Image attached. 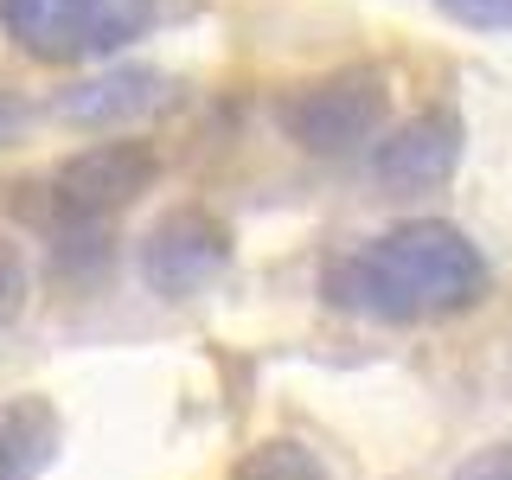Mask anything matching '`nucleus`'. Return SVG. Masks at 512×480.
Wrapping results in <instances>:
<instances>
[{
  "mask_svg": "<svg viewBox=\"0 0 512 480\" xmlns=\"http://www.w3.org/2000/svg\"><path fill=\"white\" fill-rule=\"evenodd\" d=\"M58 455V410L45 397L0 404V480H39Z\"/></svg>",
  "mask_w": 512,
  "mask_h": 480,
  "instance_id": "7",
  "label": "nucleus"
},
{
  "mask_svg": "<svg viewBox=\"0 0 512 480\" xmlns=\"http://www.w3.org/2000/svg\"><path fill=\"white\" fill-rule=\"evenodd\" d=\"M455 480H512V442H487L455 468Z\"/></svg>",
  "mask_w": 512,
  "mask_h": 480,
  "instance_id": "11",
  "label": "nucleus"
},
{
  "mask_svg": "<svg viewBox=\"0 0 512 480\" xmlns=\"http://www.w3.org/2000/svg\"><path fill=\"white\" fill-rule=\"evenodd\" d=\"M455 160H461V122L448 109H429V116H410L391 141H378L372 173L391 192H436L448 186Z\"/></svg>",
  "mask_w": 512,
  "mask_h": 480,
  "instance_id": "6",
  "label": "nucleus"
},
{
  "mask_svg": "<svg viewBox=\"0 0 512 480\" xmlns=\"http://www.w3.org/2000/svg\"><path fill=\"white\" fill-rule=\"evenodd\" d=\"M224 263H231V231H224L212 212H192V205L186 212H167L148 231V244H141V276L167 301L199 295Z\"/></svg>",
  "mask_w": 512,
  "mask_h": 480,
  "instance_id": "5",
  "label": "nucleus"
},
{
  "mask_svg": "<svg viewBox=\"0 0 512 480\" xmlns=\"http://www.w3.org/2000/svg\"><path fill=\"white\" fill-rule=\"evenodd\" d=\"M154 7L160 0H0V26L45 64H84L141 39Z\"/></svg>",
  "mask_w": 512,
  "mask_h": 480,
  "instance_id": "2",
  "label": "nucleus"
},
{
  "mask_svg": "<svg viewBox=\"0 0 512 480\" xmlns=\"http://www.w3.org/2000/svg\"><path fill=\"white\" fill-rule=\"evenodd\" d=\"M237 480H327V468H320V455L301 448V442H263L237 461Z\"/></svg>",
  "mask_w": 512,
  "mask_h": 480,
  "instance_id": "9",
  "label": "nucleus"
},
{
  "mask_svg": "<svg viewBox=\"0 0 512 480\" xmlns=\"http://www.w3.org/2000/svg\"><path fill=\"white\" fill-rule=\"evenodd\" d=\"M160 103V77L148 71H122V77H103V84H84V96L64 103V116L77 122H109V116H135V109Z\"/></svg>",
  "mask_w": 512,
  "mask_h": 480,
  "instance_id": "8",
  "label": "nucleus"
},
{
  "mask_svg": "<svg viewBox=\"0 0 512 480\" xmlns=\"http://www.w3.org/2000/svg\"><path fill=\"white\" fill-rule=\"evenodd\" d=\"M384 103H391V90H384L378 71H333V77H320V84L288 96L282 128L308 154H346V148L378 135Z\"/></svg>",
  "mask_w": 512,
  "mask_h": 480,
  "instance_id": "3",
  "label": "nucleus"
},
{
  "mask_svg": "<svg viewBox=\"0 0 512 480\" xmlns=\"http://www.w3.org/2000/svg\"><path fill=\"white\" fill-rule=\"evenodd\" d=\"M448 20L461 26H480V32H506L512 26V0H436Z\"/></svg>",
  "mask_w": 512,
  "mask_h": 480,
  "instance_id": "10",
  "label": "nucleus"
},
{
  "mask_svg": "<svg viewBox=\"0 0 512 480\" xmlns=\"http://www.w3.org/2000/svg\"><path fill=\"white\" fill-rule=\"evenodd\" d=\"M20 295H26V263H20V250L0 237V320L20 308Z\"/></svg>",
  "mask_w": 512,
  "mask_h": 480,
  "instance_id": "12",
  "label": "nucleus"
},
{
  "mask_svg": "<svg viewBox=\"0 0 512 480\" xmlns=\"http://www.w3.org/2000/svg\"><path fill=\"white\" fill-rule=\"evenodd\" d=\"M320 295L340 314L384 320V327L442 320L487 295V256L461 224L410 218V224H391L372 244L333 256L327 276H320Z\"/></svg>",
  "mask_w": 512,
  "mask_h": 480,
  "instance_id": "1",
  "label": "nucleus"
},
{
  "mask_svg": "<svg viewBox=\"0 0 512 480\" xmlns=\"http://www.w3.org/2000/svg\"><path fill=\"white\" fill-rule=\"evenodd\" d=\"M154 173H160V160L148 141H96V148L71 154L52 173V212H58V224L84 231V224L122 212L135 192H148Z\"/></svg>",
  "mask_w": 512,
  "mask_h": 480,
  "instance_id": "4",
  "label": "nucleus"
}]
</instances>
